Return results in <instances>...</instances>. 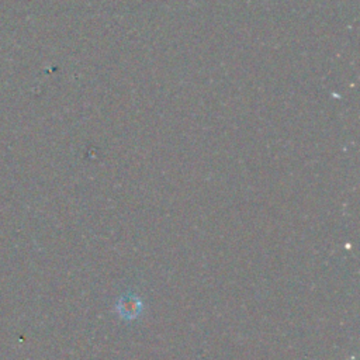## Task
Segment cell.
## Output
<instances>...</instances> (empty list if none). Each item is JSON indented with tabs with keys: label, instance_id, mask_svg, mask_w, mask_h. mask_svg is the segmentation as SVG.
Returning <instances> with one entry per match:
<instances>
[{
	"label": "cell",
	"instance_id": "6da1fadb",
	"mask_svg": "<svg viewBox=\"0 0 360 360\" xmlns=\"http://www.w3.org/2000/svg\"><path fill=\"white\" fill-rule=\"evenodd\" d=\"M138 308H139V307L136 305V300L132 298L129 302H124L121 311H122L124 315H127V312H131V316H134V315H136V312L139 311Z\"/></svg>",
	"mask_w": 360,
	"mask_h": 360
}]
</instances>
